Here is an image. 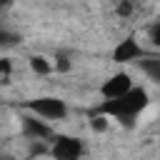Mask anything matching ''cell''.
<instances>
[{"label":"cell","mask_w":160,"mask_h":160,"mask_svg":"<svg viewBox=\"0 0 160 160\" xmlns=\"http://www.w3.org/2000/svg\"><path fill=\"white\" fill-rule=\"evenodd\" d=\"M90 128H92V132H105L108 128H110V118L108 115H92L90 118Z\"/></svg>","instance_id":"cell-9"},{"label":"cell","mask_w":160,"mask_h":160,"mask_svg":"<svg viewBox=\"0 0 160 160\" xmlns=\"http://www.w3.org/2000/svg\"><path fill=\"white\" fill-rule=\"evenodd\" d=\"M20 125H22V132H25V138H30V140H48V138H52V130H50V125H48L45 120L35 118V115H22Z\"/></svg>","instance_id":"cell-6"},{"label":"cell","mask_w":160,"mask_h":160,"mask_svg":"<svg viewBox=\"0 0 160 160\" xmlns=\"http://www.w3.org/2000/svg\"><path fill=\"white\" fill-rule=\"evenodd\" d=\"M50 152V145H45V140H30V155H45Z\"/></svg>","instance_id":"cell-11"},{"label":"cell","mask_w":160,"mask_h":160,"mask_svg":"<svg viewBox=\"0 0 160 160\" xmlns=\"http://www.w3.org/2000/svg\"><path fill=\"white\" fill-rule=\"evenodd\" d=\"M82 152H85L82 140H78V138H72V135H60V138H55L52 145H50V155H52L55 160H80Z\"/></svg>","instance_id":"cell-3"},{"label":"cell","mask_w":160,"mask_h":160,"mask_svg":"<svg viewBox=\"0 0 160 160\" xmlns=\"http://www.w3.org/2000/svg\"><path fill=\"white\" fill-rule=\"evenodd\" d=\"M142 55H145V50H142V45L138 42L135 35L120 40V45L112 50V60L120 62V65H122V62H135V60H140Z\"/></svg>","instance_id":"cell-5"},{"label":"cell","mask_w":160,"mask_h":160,"mask_svg":"<svg viewBox=\"0 0 160 160\" xmlns=\"http://www.w3.org/2000/svg\"><path fill=\"white\" fill-rule=\"evenodd\" d=\"M138 62H140V70L150 78V82H160V58L158 55H150V58L142 55Z\"/></svg>","instance_id":"cell-7"},{"label":"cell","mask_w":160,"mask_h":160,"mask_svg":"<svg viewBox=\"0 0 160 160\" xmlns=\"http://www.w3.org/2000/svg\"><path fill=\"white\" fill-rule=\"evenodd\" d=\"M15 42H18V35H15V32L0 30V48H5V45H15Z\"/></svg>","instance_id":"cell-12"},{"label":"cell","mask_w":160,"mask_h":160,"mask_svg":"<svg viewBox=\"0 0 160 160\" xmlns=\"http://www.w3.org/2000/svg\"><path fill=\"white\" fill-rule=\"evenodd\" d=\"M130 88H132V78H130L128 72H115V75H110V78L102 82L100 95H102L105 100H118V98H122Z\"/></svg>","instance_id":"cell-4"},{"label":"cell","mask_w":160,"mask_h":160,"mask_svg":"<svg viewBox=\"0 0 160 160\" xmlns=\"http://www.w3.org/2000/svg\"><path fill=\"white\" fill-rule=\"evenodd\" d=\"M55 70H58V72H70V70H72V62H70V58L58 52V58H55Z\"/></svg>","instance_id":"cell-10"},{"label":"cell","mask_w":160,"mask_h":160,"mask_svg":"<svg viewBox=\"0 0 160 160\" xmlns=\"http://www.w3.org/2000/svg\"><path fill=\"white\" fill-rule=\"evenodd\" d=\"M30 110V115L40 118V120H65L68 118V105L65 100L55 98V95H45V98H35L25 105Z\"/></svg>","instance_id":"cell-2"},{"label":"cell","mask_w":160,"mask_h":160,"mask_svg":"<svg viewBox=\"0 0 160 160\" xmlns=\"http://www.w3.org/2000/svg\"><path fill=\"white\" fill-rule=\"evenodd\" d=\"M148 35H150V42L152 45H160V22H152L148 28Z\"/></svg>","instance_id":"cell-13"},{"label":"cell","mask_w":160,"mask_h":160,"mask_svg":"<svg viewBox=\"0 0 160 160\" xmlns=\"http://www.w3.org/2000/svg\"><path fill=\"white\" fill-rule=\"evenodd\" d=\"M28 62H30V70H32L35 75H42V78H45V75L52 72V62H50L45 55H32Z\"/></svg>","instance_id":"cell-8"},{"label":"cell","mask_w":160,"mask_h":160,"mask_svg":"<svg viewBox=\"0 0 160 160\" xmlns=\"http://www.w3.org/2000/svg\"><path fill=\"white\" fill-rule=\"evenodd\" d=\"M150 105V98H148V92L142 90V88H130L122 98H118V100H108L105 105H102V115H112V118H120V120H132L135 115H140L145 108Z\"/></svg>","instance_id":"cell-1"}]
</instances>
